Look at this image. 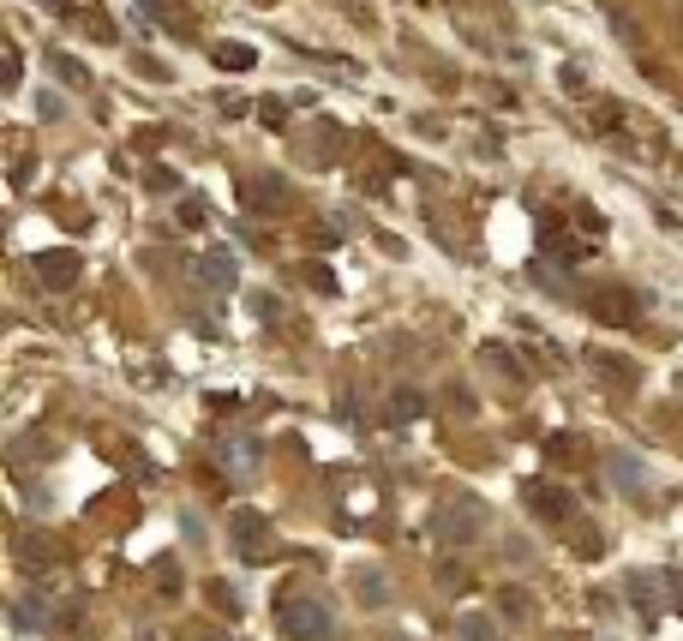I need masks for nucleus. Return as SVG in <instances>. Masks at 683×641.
Wrapping results in <instances>:
<instances>
[{
	"label": "nucleus",
	"mask_w": 683,
	"mask_h": 641,
	"mask_svg": "<svg viewBox=\"0 0 683 641\" xmlns=\"http://www.w3.org/2000/svg\"><path fill=\"white\" fill-rule=\"evenodd\" d=\"M282 629L294 641H330V612L318 599H288L282 605Z\"/></svg>",
	"instance_id": "1"
},
{
	"label": "nucleus",
	"mask_w": 683,
	"mask_h": 641,
	"mask_svg": "<svg viewBox=\"0 0 683 641\" xmlns=\"http://www.w3.org/2000/svg\"><path fill=\"white\" fill-rule=\"evenodd\" d=\"M204 276H210V282H234V270H228V258H204Z\"/></svg>",
	"instance_id": "2"
},
{
	"label": "nucleus",
	"mask_w": 683,
	"mask_h": 641,
	"mask_svg": "<svg viewBox=\"0 0 683 641\" xmlns=\"http://www.w3.org/2000/svg\"><path fill=\"white\" fill-rule=\"evenodd\" d=\"M462 636H468V641H492V624H485V617H468V624H462Z\"/></svg>",
	"instance_id": "3"
}]
</instances>
